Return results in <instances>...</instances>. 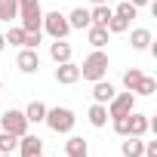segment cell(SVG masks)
Listing matches in <instances>:
<instances>
[{"label": "cell", "mask_w": 157, "mask_h": 157, "mask_svg": "<svg viewBox=\"0 0 157 157\" xmlns=\"http://www.w3.org/2000/svg\"><path fill=\"white\" fill-rule=\"evenodd\" d=\"M105 74H108V52L105 49H93L83 59V65H80V77L90 80V83H96V80H102Z\"/></svg>", "instance_id": "cell-1"}, {"label": "cell", "mask_w": 157, "mask_h": 157, "mask_svg": "<svg viewBox=\"0 0 157 157\" xmlns=\"http://www.w3.org/2000/svg\"><path fill=\"white\" fill-rule=\"evenodd\" d=\"M43 123H46L52 132L65 136V132H71V129H74L77 117H74V111H71V108H46V117H43Z\"/></svg>", "instance_id": "cell-2"}, {"label": "cell", "mask_w": 157, "mask_h": 157, "mask_svg": "<svg viewBox=\"0 0 157 157\" xmlns=\"http://www.w3.org/2000/svg\"><path fill=\"white\" fill-rule=\"evenodd\" d=\"M40 31H46L52 40H65V37L71 34L68 16H62L59 10H52V13H43V25H40Z\"/></svg>", "instance_id": "cell-3"}, {"label": "cell", "mask_w": 157, "mask_h": 157, "mask_svg": "<svg viewBox=\"0 0 157 157\" xmlns=\"http://www.w3.org/2000/svg\"><path fill=\"white\" fill-rule=\"evenodd\" d=\"M0 123H3V132H13L19 139L28 132V117H25V111H16V108H6L3 117H0Z\"/></svg>", "instance_id": "cell-4"}, {"label": "cell", "mask_w": 157, "mask_h": 157, "mask_svg": "<svg viewBox=\"0 0 157 157\" xmlns=\"http://www.w3.org/2000/svg\"><path fill=\"white\" fill-rule=\"evenodd\" d=\"M108 117H120V114H129V111H136V96L126 90V93H120V96H114L108 105Z\"/></svg>", "instance_id": "cell-5"}, {"label": "cell", "mask_w": 157, "mask_h": 157, "mask_svg": "<svg viewBox=\"0 0 157 157\" xmlns=\"http://www.w3.org/2000/svg\"><path fill=\"white\" fill-rule=\"evenodd\" d=\"M77 80H80V65H74V62H62V65L56 68V83L71 86V83H77Z\"/></svg>", "instance_id": "cell-6"}, {"label": "cell", "mask_w": 157, "mask_h": 157, "mask_svg": "<svg viewBox=\"0 0 157 157\" xmlns=\"http://www.w3.org/2000/svg\"><path fill=\"white\" fill-rule=\"evenodd\" d=\"M16 65H19V71H25V74H37V68H40V56H37V49L22 46V52L16 56Z\"/></svg>", "instance_id": "cell-7"}, {"label": "cell", "mask_w": 157, "mask_h": 157, "mask_svg": "<svg viewBox=\"0 0 157 157\" xmlns=\"http://www.w3.org/2000/svg\"><path fill=\"white\" fill-rule=\"evenodd\" d=\"M19 154H22V157H40V154H43V139L25 132V136L19 139Z\"/></svg>", "instance_id": "cell-8"}, {"label": "cell", "mask_w": 157, "mask_h": 157, "mask_svg": "<svg viewBox=\"0 0 157 157\" xmlns=\"http://www.w3.org/2000/svg\"><path fill=\"white\" fill-rule=\"evenodd\" d=\"M114 96H117V90H114V83H111V80H105V77H102V80H96V83H93V99H96L99 105H108Z\"/></svg>", "instance_id": "cell-9"}, {"label": "cell", "mask_w": 157, "mask_h": 157, "mask_svg": "<svg viewBox=\"0 0 157 157\" xmlns=\"http://www.w3.org/2000/svg\"><path fill=\"white\" fill-rule=\"evenodd\" d=\"M71 56H74V49H71V43H68V40H52V43H49V59H52L56 65L71 62Z\"/></svg>", "instance_id": "cell-10"}, {"label": "cell", "mask_w": 157, "mask_h": 157, "mask_svg": "<svg viewBox=\"0 0 157 157\" xmlns=\"http://www.w3.org/2000/svg\"><path fill=\"white\" fill-rule=\"evenodd\" d=\"M68 25H71V31H86L93 22H90V10H83V6H77V10H71L68 13Z\"/></svg>", "instance_id": "cell-11"}, {"label": "cell", "mask_w": 157, "mask_h": 157, "mask_svg": "<svg viewBox=\"0 0 157 157\" xmlns=\"http://www.w3.org/2000/svg\"><path fill=\"white\" fill-rule=\"evenodd\" d=\"M111 16H114V10H111L108 3H96V6L90 10V22L99 25V28H105V25L111 22Z\"/></svg>", "instance_id": "cell-12"}, {"label": "cell", "mask_w": 157, "mask_h": 157, "mask_svg": "<svg viewBox=\"0 0 157 157\" xmlns=\"http://www.w3.org/2000/svg\"><path fill=\"white\" fill-rule=\"evenodd\" d=\"M108 28H99V25H90L86 28V40H90V46L93 49H102V46H108Z\"/></svg>", "instance_id": "cell-13"}, {"label": "cell", "mask_w": 157, "mask_h": 157, "mask_svg": "<svg viewBox=\"0 0 157 157\" xmlns=\"http://www.w3.org/2000/svg\"><path fill=\"white\" fill-rule=\"evenodd\" d=\"M151 129V120L145 117V114H139V111H129V136H145Z\"/></svg>", "instance_id": "cell-14"}, {"label": "cell", "mask_w": 157, "mask_h": 157, "mask_svg": "<svg viewBox=\"0 0 157 157\" xmlns=\"http://www.w3.org/2000/svg\"><path fill=\"white\" fill-rule=\"evenodd\" d=\"M123 139H126L123 148H120L123 157H142V154H145V142H142L139 136H123Z\"/></svg>", "instance_id": "cell-15"}, {"label": "cell", "mask_w": 157, "mask_h": 157, "mask_svg": "<svg viewBox=\"0 0 157 157\" xmlns=\"http://www.w3.org/2000/svg\"><path fill=\"white\" fill-rule=\"evenodd\" d=\"M86 139H80V136H71L68 142H65V154L68 157H86Z\"/></svg>", "instance_id": "cell-16"}, {"label": "cell", "mask_w": 157, "mask_h": 157, "mask_svg": "<svg viewBox=\"0 0 157 157\" xmlns=\"http://www.w3.org/2000/svg\"><path fill=\"white\" fill-rule=\"evenodd\" d=\"M129 43H132V49H139V52L148 49V46H151V31H148V28H132V40H129Z\"/></svg>", "instance_id": "cell-17"}, {"label": "cell", "mask_w": 157, "mask_h": 157, "mask_svg": "<svg viewBox=\"0 0 157 157\" xmlns=\"http://www.w3.org/2000/svg\"><path fill=\"white\" fill-rule=\"evenodd\" d=\"M154 93H157V80H154V77H148V74H142V80L136 83L132 96H154Z\"/></svg>", "instance_id": "cell-18"}, {"label": "cell", "mask_w": 157, "mask_h": 157, "mask_svg": "<svg viewBox=\"0 0 157 157\" xmlns=\"http://www.w3.org/2000/svg\"><path fill=\"white\" fill-rule=\"evenodd\" d=\"M25 117H28V123H43V117H46V105H43V102H31V105L25 108Z\"/></svg>", "instance_id": "cell-19"}, {"label": "cell", "mask_w": 157, "mask_h": 157, "mask_svg": "<svg viewBox=\"0 0 157 157\" xmlns=\"http://www.w3.org/2000/svg\"><path fill=\"white\" fill-rule=\"evenodd\" d=\"M19 19V0H0V22Z\"/></svg>", "instance_id": "cell-20"}, {"label": "cell", "mask_w": 157, "mask_h": 157, "mask_svg": "<svg viewBox=\"0 0 157 157\" xmlns=\"http://www.w3.org/2000/svg\"><path fill=\"white\" fill-rule=\"evenodd\" d=\"M90 123H93V126H99V129H102V126H105V123H108V108H105V105H99V102H96V105H93V108H90Z\"/></svg>", "instance_id": "cell-21"}, {"label": "cell", "mask_w": 157, "mask_h": 157, "mask_svg": "<svg viewBox=\"0 0 157 157\" xmlns=\"http://www.w3.org/2000/svg\"><path fill=\"white\" fill-rule=\"evenodd\" d=\"M19 148V136L13 132H0V154H13Z\"/></svg>", "instance_id": "cell-22"}, {"label": "cell", "mask_w": 157, "mask_h": 157, "mask_svg": "<svg viewBox=\"0 0 157 157\" xmlns=\"http://www.w3.org/2000/svg\"><path fill=\"white\" fill-rule=\"evenodd\" d=\"M105 28H108V34H123V31H129V22L120 19V16H111V22Z\"/></svg>", "instance_id": "cell-23"}, {"label": "cell", "mask_w": 157, "mask_h": 157, "mask_svg": "<svg viewBox=\"0 0 157 157\" xmlns=\"http://www.w3.org/2000/svg\"><path fill=\"white\" fill-rule=\"evenodd\" d=\"M139 80H142V71H139V68H129V71H123V86H126L129 93L136 90V83H139Z\"/></svg>", "instance_id": "cell-24"}, {"label": "cell", "mask_w": 157, "mask_h": 157, "mask_svg": "<svg viewBox=\"0 0 157 157\" xmlns=\"http://www.w3.org/2000/svg\"><path fill=\"white\" fill-rule=\"evenodd\" d=\"M136 13H139V10H136V6L129 3V0H126V3H120V6L114 10V16H120V19H126L129 25H132V19H136Z\"/></svg>", "instance_id": "cell-25"}, {"label": "cell", "mask_w": 157, "mask_h": 157, "mask_svg": "<svg viewBox=\"0 0 157 157\" xmlns=\"http://www.w3.org/2000/svg\"><path fill=\"white\" fill-rule=\"evenodd\" d=\"M3 37H6V43H13V46H22V43H25V28H22V25H19V28H10Z\"/></svg>", "instance_id": "cell-26"}, {"label": "cell", "mask_w": 157, "mask_h": 157, "mask_svg": "<svg viewBox=\"0 0 157 157\" xmlns=\"http://www.w3.org/2000/svg\"><path fill=\"white\" fill-rule=\"evenodd\" d=\"M114 120V132L117 136H129V114H120V117H111Z\"/></svg>", "instance_id": "cell-27"}, {"label": "cell", "mask_w": 157, "mask_h": 157, "mask_svg": "<svg viewBox=\"0 0 157 157\" xmlns=\"http://www.w3.org/2000/svg\"><path fill=\"white\" fill-rule=\"evenodd\" d=\"M40 40H43V34H40V31H25V43H22V46L37 49V46H40Z\"/></svg>", "instance_id": "cell-28"}, {"label": "cell", "mask_w": 157, "mask_h": 157, "mask_svg": "<svg viewBox=\"0 0 157 157\" xmlns=\"http://www.w3.org/2000/svg\"><path fill=\"white\" fill-rule=\"evenodd\" d=\"M129 3H132L136 10H142V6H148V3H151V0H129Z\"/></svg>", "instance_id": "cell-29"}, {"label": "cell", "mask_w": 157, "mask_h": 157, "mask_svg": "<svg viewBox=\"0 0 157 157\" xmlns=\"http://www.w3.org/2000/svg\"><path fill=\"white\" fill-rule=\"evenodd\" d=\"M3 46H6V37H3V34H0V49H3Z\"/></svg>", "instance_id": "cell-30"}, {"label": "cell", "mask_w": 157, "mask_h": 157, "mask_svg": "<svg viewBox=\"0 0 157 157\" xmlns=\"http://www.w3.org/2000/svg\"><path fill=\"white\" fill-rule=\"evenodd\" d=\"M93 3H108V0H93Z\"/></svg>", "instance_id": "cell-31"}, {"label": "cell", "mask_w": 157, "mask_h": 157, "mask_svg": "<svg viewBox=\"0 0 157 157\" xmlns=\"http://www.w3.org/2000/svg\"><path fill=\"white\" fill-rule=\"evenodd\" d=\"M0 157H13V154H0Z\"/></svg>", "instance_id": "cell-32"}, {"label": "cell", "mask_w": 157, "mask_h": 157, "mask_svg": "<svg viewBox=\"0 0 157 157\" xmlns=\"http://www.w3.org/2000/svg\"><path fill=\"white\" fill-rule=\"evenodd\" d=\"M0 90H3V80H0Z\"/></svg>", "instance_id": "cell-33"}, {"label": "cell", "mask_w": 157, "mask_h": 157, "mask_svg": "<svg viewBox=\"0 0 157 157\" xmlns=\"http://www.w3.org/2000/svg\"><path fill=\"white\" fill-rule=\"evenodd\" d=\"M40 157H43V154H40Z\"/></svg>", "instance_id": "cell-34"}]
</instances>
